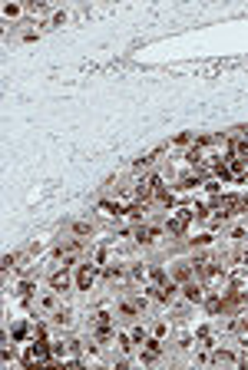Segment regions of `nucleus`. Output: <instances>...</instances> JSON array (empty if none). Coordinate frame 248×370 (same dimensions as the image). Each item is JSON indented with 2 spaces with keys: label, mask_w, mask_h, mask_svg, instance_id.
Here are the masks:
<instances>
[{
  "label": "nucleus",
  "mask_w": 248,
  "mask_h": 370,
  "mask_svg": "<svg viewBox=\"0 0 248 370\" xmlns=\"http://www.w3.org/2000/svg\"><path fill=\"white\" fill-rule=\"evenodd\" d=\"M96 275H99V265H93V261L80 265V271H76V288H80V291H89V288L96 284Z\"/></svg>",
  "instance_id": "1"
},
{
  "label": "nucleus",
  "mask_w": 248,
  "mask_h": 370,
  "mask_svg": "<svg viewBox=\"0 0 248 370\" xmlns=\"http://www.w3.org/2000/svg\"><path fill=\"white\" fill-rule=\"evenodd\" d=\"M248 175V162L241 156H228L225 159V179H235V182H241Z\"/></svg>",
  "instance_id": "2"
},
{
  "label": "nucleus",
  "mask_w": 248,
  "mask_h": 370,
  "mask_svg": "<svg viewBox=\"0 0 248 370\" xmlns=\"http://www.w3.org/2000/svg\"><path fill=\"white\" fill-rule=\"evenodd\" d=\"M93 331H96L99 344H109V340H112V317L106 314V311H99V314H96V327H93Z\"/></svg>",
  "instance_id": "3"
},
{
  "label": "nucleus",
  "mask_w": 248,
  "mask_h": 370,
  "mask_svg": "<svg viewBox=\"0 0 248 370\" xmlns=\"http://www.w3.org/2000/svg\"><path fill=\"white\" fill-rule=\"evenodd\" d=\"M143 307H146V298H143V301H122V304L116 307V314L126 317V321H133V317L143 314Z\"/></svg>",
  "instance_id": "4"
},
{
  "label": "nucleus",
  "mask_w": 248,
  "mask_h": 370,
  "mask_svg": "<svg viewBox=\"0 0 248 370\" xmlns=\"http://www.w3.org/2000/svg\"><path fill=\"white\" fill-rule=\"evenodd\" d=\"M159 231H162V228H156V225H139V228L133 231V238H136L139 244H152L156 238H159Z\"/></svg>",
  "instance_id": "5"
},
{
  "label": "nucleus",
  "mask_w": 248,
  "mask_h": 370,
  "mask_svg": "<svg viewBox=\"0 0 248 370\" xmlns=\"http://www.w3.org/2000/svg\"><path fill=\"white\" fill-rule=\"evenodd\" d=\"M182 294H185V301H192V304L205 301V288H202L199 281H185V284H182Z\"/></svg>",
  "instance_id": "6"
},
{
  "label": "nucleus",
  "mask_w": 248,
  "mask_h": 370,
  "mask_svg": "<svg viewBox=\"0 0 248 370\" xmlns=\"http://www.w3.org/2000/svg\"><path fill=\"white\" fill-rule=\"evenodd\" d=\"M159 354H162V340L159 337H146L143 340V360L149 363V360H156Z\"/></svg>",
  "instance_id": "7"
},
{
  "label": "nucleus",
  "mask_w": 248,
  "mask_h": 370,
  "mask_svg": "<svg viewBox=\"0 0 248 370\" xmlns=\"http://www.w3.org/2000/svg\"><path fill=\"white\" fill-rule=\"evenodd\" d=\"M50 288H53V291H66V288H70V271L66 268L53 271V275H50Z\"/></svg>",
  "instance_id": "8"
},
{
  "label": "nucleus",
  "mask_w": 248,
  "mask_h": 370,
  "mask_svg": "<svg viewBox=\"0 0 248 370\" xmlns=\"http://www.w3.org/2000/svg\"><path fill=\"white\" fill-rule=\"evenodd\" d=\"M192 275H195V268H192V265H185V261H179V265H176V271H172V278H176L179 284L192 281Z\"/></svg>",
  "instance_id": "9"
},
{
  "label": "nucleus",
  "mask_w": 248,
  "mask_h": 370,
  "mask_svg": "<svg viewBox=\"0 0 248 370\" xmlns=\"http://www.w3.org/2000/svg\"><path fill=\"white\" fill-rule=\"evenodd\" d=\"M149 278H152L156 284H172V281H169V275H166V268H162V265H152V268H149Z\"/></svg>",
  "instance_id": "10"
},
{
  "label": "nucleus",
  "mask_w": 248,
  "mask_h": 370,
  "mask_svg": "<svg viewBox=\"0 0 248 370\" xmlns=\"http://www.w3.org/2000/svg\"><path fill=\"white\" fill-rule=\"evenodd\" d=\"M53 324H60V327H70V324H73V314L66 311V307H60V311L53 314Z\"/></svg>",
  "instance_id": "11"
},
{
  "label": "nucleus",
  "mask_w": 248,
  "mask_h": 370,
  "mask_svg": "<svg viewBox=\"0 0 248 370\" xmlns=\"http://www.w3.org/2000/svg\"><path fill=\"white\" fill-rule=\"evenodd\" d=\"M103 275H106V281H122V278H126V271H122L119 265H109Z\"/></svg>",
  "instance_id": "12"
},
{
  "label": "nucleus",
  "mask_w": 248,
  "mask_h": 370,
  "mask_svg": "<svg viewBox=\"0 0 248 370\" xmlns=\"http://www.w3.org/2000/svg\"><path fill=\"white\" fill-rule=\"evenodd\" d=\"M116 344H119V350H122V354H129V350L136 347V344H133V337H129V334H116Z\"/></svg>",
  "instance_id": "13"
},
{
  "label": "nucleus",
  "mask_w": 248,
  "mask_h": 370,
  "mask_svg": "<svg viewBox=\"0 0 248 370\" xmlns=\"http://www.w3.org/2000/svg\"><path fill=\"white\" fill-rule=\"evenodd\" d=\"M73 235H80V238L93 235V225H89V221H76V225H73Z\"/></svg>",
  "instance_id": "14"
},
{
  "label": "nucleus",
  "mask_w": 248,
  "mask_h": 370,
  "mask_svg": "<svg viewBox=\"0 0 248 370\" xmlns=\"http://www.w3.org/2000/svg\"><path fill=\"white\" fill-rule=\"evenodd\" d=\"M17 261H20V255H4V261H0V271L7 275L10 268H17Z\"/></svg>",
  "instance_id": "15"
},
{
  "label": "nucleus",
  "mask_w": 248,
  "mask_h": 370,
  "mask_svg": "<svg viewBox=\"0 0 248 370\" xmlns=\"http://www.w3.org/2000/svg\"><path fill=\"white\" fill-rule=\"evenodd\" d=\"M33 291H37V284H33V281H20V288H17L20 298H33Z\"/></svg>",
  "instance_id": "16"
},
{
  "label": "nucleus",
  "mask_w": 248,
  "mask_h": 370,
  "mask_svg": "<svg viewBox=\"0 0 248 370\" xmlns=\"http://www.w3.org/2000/svg\"><path fill=\"white\" fill-rule=\"evenodd\" d=\"M106 258H109V248H106V244H99L96 252H93V265H106Z\"/></svg>",
  "instance_id": "17"
},
{
  "label": "nucleus",
  "mask_w": 248,
  "mask_h": 370,
  "mask_svg": "<svg viewBox=\"0 0 248 370\" xmlns=\"http://www.w3.org/2000/svg\"><path fill=\"white\" fill-rule=\"evenodd\" d=\"M166 334H169V324L166 321H156V324H152V337H166Z\"/></svg>",
  "instance_id": "18"
},
{
  "label": "nucleus",
  "mask_w": 248,
  "mask_h": 370,
  "mask_svg": "<svg viewBox=\"0 0 248 370\" xmlns=\"http://www.w3.org/2000/svg\"><path fill=\"white\" fill-rule=\"evenodd\" d=\"M129 337H133V344H143V340H146V327H139V324H136V327L129 331Z\"/></svg>",
  "instance_id": "19"
},
{
  "label": "nucleus",
  "mask_w": 248,
  "mask_h": 370,
  "mask_svg": "<svg viewBox=\"0 0 248 370\" xmlns=\"http://www.w3.org/2000/svg\"><path fill=\"white\" fill-rule=\"evenodd\" d=\"M27 334H30L27 324H17V327H14V340H27Z\"/></svg>",
  "instance_id": "20"
},
{
  "label": "nucleus",
  "mask_w": 248,
  "mask_h": 370,
  "mask_svg": "<svg viewBox=\"0 0 248 370\" xmlns=\"http://www.w3.org/2000/svg\"><path fill=\"white\" fill-rule=\"evenodd\" d=\"M215 360H218V363H232L235 354H232V350H215Z\"/></svg>",
  "instance_id": "21"
},
{
  "label": "nucleus",
  "mask_w": 248,
  "mask_h": 370,
  "mask_svg": "<svg viewBox=\"0 0 248 370\" xmlns=\"http://www.w3.org/2000/svg\"><path fill=\"white\" fill-rule=\"evenodd\" d=\"M176 142H179V146H192V142H199V136H192V133H182Z\"/></svg>",
  "instance_id": "22"
},
{
  "label": "nucleus",
  "mask_w": 248,
  "mask_h": 370,
  "mask_svg": "<svg viewBox=\"0 0 248 370\" xmlns=\"http://www.w3.org/2000/svg\"><path fill=\"white\" fill-rule=\"evenodd\" d=\"M4 17H20V4H7V7H4Z\"/></svg>",
  "instance_id": "23"
},
{
  "label": "nucleus",
  "mask_w": 248,
  "mask_h": 370,
  "mask_svg": "<svg viewBox=\"0 0 248 370\" xmlns=\"http://www.w3.org/2000/svg\"><path fill=\"white\" fill-rule=\"evenodd\" d=\"M245 235H248L245 228H232V238H235V241H241V238H245Z\"/></svg>",
  "instance_id": "24"
},
{
  "label": "nucleus",
  "mask_w": 248,
  "mask_h": 370,
  "mask_svg": "<svg viewBox=\"0 0 248 370\" xmlns=\"http://www.w3.org/2000/svg\"><path fill=\"white\" fill-rule=\"evenodd\" d=\"M43 307H47V311H50V307H56V298H53V294H47V298H43Z\"/></svg>",
  "instance_id": "25"
},
{
  "label": "nucleus",
  "mask_w": 248,
  "mask_h": 370,
  "mask_svg": "<svg viewBox=\"0 0 248 370\" xmlns=\"http://www.w3.org/2000/svg\"><path fill=\"white\" fill-rule=\"evenodd\" d=\"M238 327H241V331L248 334V314H245V317H241V321H238Z\"/></svg>",
  "instance_id": "26"
},
{
  "label": "nucleus",
  "mask_w": 248,
  "mask_h": 370,
  "mask_svg": "<svg viewBox=\"0 0 248 370\" xmlns=\"http://www.w3.org/2000/svg\"><path fill=\"white\" fill-rule=\"evenodd\" d=\"M245 162H248V159H245Z\"/></svg>",
  "instance_id": "27"
}]
</instances>
